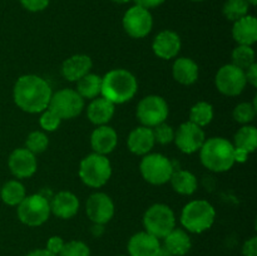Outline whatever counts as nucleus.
Returning <instances> with one entry per match:
<instances>
[{"label":"nucleus","instance_id":"obj_1","mask_svg":"<svg viewBox=\"0 0 257 256\" xmlns=\"http://www.w3.org/2000/svg\"><path fill=\"white\" fill-rule=\"evenodd\" d=\"M52 94L49 83L35 74L22 75L14 85L15 104L28 113H39L47 109Z\"/></svg>","mask_w":257,"mask_h":256},{"label":"nucleus","instance_id":"obj_2","mask_svg":"<svg viewBox=\"0 0 257 256\" xmlns=\"http://www.w3.org/2000/svg\"><path fill=\"white\" fill-rule=\"evenodd\" d=\"M138 83L135 75L125 69L109 70L102 78L100 94L113 104H122L135 97Z\"/></svg>","mask_w":257,"mask_h":256},{"label":"nucleus","instance_id":"obj_3","mask_svg":"<svg viewBox=\"0 0 257 256\" xmlns=\"http://www.w3.org/2000/svg\"><path fill=\"white\" fill-rule=\"evenodd\" d=\"M201 162L213 172H225L235 165V147L222 137L205 141L201 147Z\"/></svg>","mask_w":257,"mask_h":256},{"label":"nucleus","instance_id":"obj_4","mask_svg":"<svg viewBox=\"0 0 257 256\" xmlns=\"http://www.w3.org/2000/svg\"><path fill=\"white\" fill-rule=\"evenodd\" d=\"M216 218L213 206L205 200H195L188 202L181 213V223L187 231L202 233L211 228Z\"/></svg>","mask_w":257,"mask_h":256},{"label":"nucleus","instance_id":"obj_5","mask_svg":"<svg viewBox=\"0 0 257 256\" xmlns=\"http://www.w3.org/2000/svg\"><path fill=\"white\" fill-rule=\"evenodd\" d=\"M112 175V166L105 156L92 153L82 160L79 165V177L89 187H102Z\"/></svg>","mask_w":257,"mask_h":256},{"label":"nucleus","instance_id":"obj_6","mask_svg":"<svg viewBox=\"0 0 257 256\" xmlns=\"http://www.w3.org/2000/svg\"><path fill=\"white\" fill-rule=\"evenodd\" d=\"M50 203L45 196L40 193L25 196L18 205V217L24 225L37 227L49 218Z\"/></svg>","mask_w":257,"mask_h":256},{"label":"nucleus","instance_id":"obj_7","mask_svg":"<svg viewBox=\"0 0 257 256\" xmlns=\"http://www.w3.org/2000/svg\"><path fill=\"white\" fill-rule=\"evenodd\" d=\"M146 231L157 238H163L176 227V217L171 207L163 203L152 205L143 216Z\"/></svg>","mask_w":257,"mask_h":256},{"label":"nucleus","instance_id":"obj_8","mask_svg":"<svg viewBox=\"0 0 257 256\" xmlns=\"http://www.w3.org/2000/svg\"><path fill=\"white\" fill-rule=\"evenodd\" d=\"M140 168L143 178L152 185H163L168 182L173 173L172 162L161 153L145 155Z\"/></svg>","mask_w":257,"mask_h":256},{"label":"nucleus","instance_id":"obj_9","mask_svg":"<svg viewBox=\"0 0 257 256\" xmlns=\"http://www.w3.org/2000/svg\"><path fill=\"white\" fill-rule=\"evenodd\" d=\"M48 108L59 115L60 119H72L82 113L84 99L78 94L77 90L65 88L52 94Z\"/></svg>","mask_w":257,"mask_h":256},{"label":"nucleus","instance_id":"obj_10","mask_svg":"<svg viewBox=\"0 0 257 256\" xmlns=\"http://www.w3.org/2000/svg\"><path fill=\"white\" fill-rule=\"evenodd\" d=\"M168 104L160 95L145 97L137 107V118L146 127H156L168 117Z\"/></svg>","mask_w":257,"mask_h":256},{"label":"nucleus","instance_id":"obj_11","mask_svg":"<svg viewBox=\"0 0 257 256\" xmlns=\"http://www.w3.org/2000/svg\"><path fill=\"white\" fill-rule=\"evenodd\" d=\"M216 87L222 94L235 97L242 93L246 87L245 70L233 64H226L216 74Z\"/></svg>","mask_w":257,"mask_h":256},{"label":"nucleus","instance_id":"obj_12","mask_svg":"<svg viewBox=\"0 0 257 256\" xmlns=\"http://www.w3.org/2000/svg\"><path fill=\"white\" fill-rule=\"evenodd\" d=\"M153 19L150 10L146 8L135 7L130 8L123 17V28L125 33L132 38H145L152 30Z\"/></svg>","mask_w":257,"mask_h":256},{"label":"nucleus","instance_id":"obj_13","mask_svg":"<svg viewBox=\"0 0 257 256\" xmlns=\"http://www.w3.org/2000/svg\"><path fill=\"white\" fill-rule=\"evenodd\" d=\"M183 153H195L201 150L205 143V132L202 127L192 122H185L178 127L177 132H175V140H173Z\"/></svg>","mask_w":257,"mask_h":256},{"label":"nucleus","instance_id":"obj_14","mask_svg":"<svg viewBox=\"0 0 257 256\" xmlns=\"http://www.w3.org/2000/svg\"><path fill=\"white\" fill-rule=\"evenodd\" d=\"M85 211L90 221L98 225H104L114 216V203L105 193L95 192L87 200Z\"/></svg>","mask_w":257,"mask_h":256},{"label":"nucleus","instance_id":"obj_15","mask_svg":"<svg viewBox=\"0 0 257 256\" xmlns=\"http://www.w3.org/2000/svg\"><path fill=\"white\" fill-rule=\"evenodd\" d=\"M10 172L18 178L32 177L37 171V158L27 148H17L9 156Z\"/></svg>","mask_w":257,"mask_h":256},{"label":"nucleus","instance_id":"obj_16","mask_svg":"<svg viewBox=\"0 0 257 256\" xmlns=\"http://www.w3.org/2000/svg\"><path fill=\"white\" fill-rule=\"evenodd\" d=\"M155 54L161 59H172L181 50V38L172 30H163L156 35L152 43Z\"/></svg>","mask_w":257,"mask_h":256},{"label":"nucleus","instance_id":"obj_17","mask_svg":"<svg viewBox=\"0 0 257 256\" xmlns=\"http://www.w3.org/2000/svg\"><path fill=\"white\" fill-rule=\"evenodd\" d=\"M160 238L155 237L147 231L137 232L128 241V253L130 256H155L160 248Z\"/></svg>","mask_w":257,"mask_h":256},{"label":"nucleus","instance_id":"obj_18","mask_svg":"<svg viewBox=\"0 0 257 256\" xmlns=\"http://www.w3.org/2000/svg\"><path fill=\"white\" fill-rule=\"evenodd\" d=\"M128 148L132 153L138 156H145L151 152L155 146V136L151 127H137L128 136Z\"/></svg>","mask_w":257,"mask_h":256},{"label":"nucleus","instance_id":"obj_19","mask_svg":"<svg viewBox=\"0 0 257 256\" xmlns=\"http://www.w3.org/2000/svg\"><path fill=\"white\" fill-rule=\"evenodd\" d=\"M50 203V212L59 218H72L79 210V200L77 196L68 191H62L53 197Z\"/></svg>","mask_w":257,"mask_h":256},{"label":"nucleus","instance_id":"obj_20","mask_svg":"<svg viewBox=\"0 0 257 256\" xmlns=\"http://www.w3.org/2000/svg\"><path fill=\"white\" fill-rule=\"evenodd\" d=\"M118 142L117 132L109 125H99L93 131L90 136V145L95 153L99 155H108L115 148Z\"/></svg>","mask_w":257,"mask_h":256},{"label":"nucleus","instance_id":"obj_21","mask_svg":"<svg viewBox=\"0 0 257 256\" xmlns=\"http://www.w3.org/2000/svg\"><path fill=\"white\" fill-rule=\"evenodd\" d=\"M92 69V59L85 54H75L64 60L62 74L69 82H78Z\"/></svg>","mask_w":257,"mask_h":256},{"label":"nucleus","instance_id":"obj_22","mask_svg":"<svg viewBox=\"0 0 257 256\" xmlns=\"http://www.w3.org/2000/svg\"><path fill=\"white\" fill-rule=\"evenodd\" d=\"M232 37L238 45H252L257 40V20L252 15H245L233 22Z\"/></svg>","mask_w":257,"mask_h":256},{"label":"nucleus","instance_id":"obj_23","mask_svg":"<svg viewBox=\"0 0 257 256\" xmlns=\"http://www.w3.org/2000/svg\"><path fill=\"white\" fill-rule=\"evenodd\" d=\"M163 246L173 256H185L192 247V241L185 230L175 227L163 237Z\"/></svg>","mask_w":257,"mask_h":256},{"label":"nucleus","instance_id":"obj_24","mask_svg":"<svg viewBox=\"0 0 257 256\" xmlns=\"http://www.w3.org/2000/svg\"><path fill=\"white\" fill-rule=\"evenodd\" d=\"M114 114V104L105 98H94L87 108V115L92 123L104 125Z\"/></svg>","mask_w":257,"mask_h":256},{"label":"nucleus","instance_id":"obj_25","mask_svg":"<svg viewBox=\"0 0 257 256\" xmlns=\"http://www.w3.org/2000/svg\"><path fill=\"white\" fill-rule=\"evenodd\" d=\"M173 78L183 85H191L198 79V65L191 58H178L173 63Z\"/></svg>","mask_w":257,"mask_h":256},{"label":"nucleus","instance_id":"obj_26","mask_svg":"<svg viewBox=\"0 0 257 256\" xmlns=\"http://www.w3.org/2000/svg\"><path fill=\"white\" fill-rule=\"evenodd\" d=\"M170 181L172 183L173 190L180 195H192L197 190V178L190 171L180 170L177 172L173 171Z\"/></svg>","mask_w":257,"mask_h":256},{"label":"nucleus","instance_id":"obj_27","mask_svg":"<svg viewBox=\"0 0 257 256\" xmlns=\"http://www.w3.org/2000/svg\"><path fill=\"white\" fill-rule=\"evenodd\" d=\"M102 89V77L93 73H88L77 82V92L83 99H94L100 94Z\"/></svg>","mask_w":257,"mask_h":256},{"label":"nucleus","instance_id":"obj_28","mask_svg":"<svg viewBox=\"0 0 257 256\" xmlns=\"http://www.w3.org/2000/svg\"><path fill=\"white\" fill-rule=\"evenodd\" d=\"M235 150L243 151L248 153L256 150L257 147V130L253 125H243L236 132L235 143H233Z\"/></svg>","mask_w":257,"mask_h":256},{"label":"nucleus","instance_id":"obj_29","mask_svg":"<svg viewBox=\"0 0 257 256\" xmlns=\"http://www.w3.org/2000/svg\"><path fill=\"white\" fill-rule=\"evenodd\" d=\"M3 202L9 206H18L25 197V188L19 181H8L0 191Z\"/></svg>","mask_w":257,"mask_h":256},{"label":"nucleus","instance_id":"obj_30","mask_svg":"<svg viewBox=\"0 0 257 256\" xmlns=\"http://www.w3.org/2000/svg\"><path fill=\"white\" fill-rule=\"evenodd\" d=\"M213 108L207 102H197L190 112V122L195 123L198 127H205L212 120Z\"/></svg>","mask_w":257,"mask_h":256},{"label":"nucleus","instance_id":"obj_31","mask_svg":"<svg viewBox=\"0 0 257 256\" xmlns=\"http://www.w3.org/2000/svg\"><path fill=\"white\" fill-rule=\"evenodd\" d=\"M248 9H250V4L247 0H227L223 4L222 12L228 20L236 22L247 15Z\"/></svg>","mask_w":257,"mask_h":256},{"label":"nucleus","instance_id":"obj_32","mask_svg":"<svg viewBox=\"0 0 257 256\" xmlns=\"http://www.w3.org/2000/svg\"><path fill=\"white\" fill-rule=\"evenodd\" d=\"M255 63V52L250 45H238L232 52V64L246 70Z\"/></svg>","mask_w":257,"mask_h":256},{"label":"nucleus","instance_id":"obj_33","mask_svg":"<svg viewBox=\"0 0 257 256\" xmlns=\"http://www.w3.org/2000/svg\"><path fill=\"white\" fill-rule=\"evenodd\" d=\"M255 115H256V102L240 103V104L236 105V108L233 109V118H235L236 122L242 123V124H247V123L252 122Z\"/></svg>","mask_w":257,"mask_h":256},{"label":"nucleus","instance_id":"obj_34","mask_svg":"<svg viewBox=\"0 0 257 256\" xmlns=\"http://www.w3.org/2000/svg\"><path fill=\"white\" fill-rule=\"evenodd\" d=\"M48 145H49V140L47 135L39 131H34L27 138V150H29L34 155L44 152L48 148Z\"/></svg>","mask_w":257,"mask_h":256},{"label":"nucleus","instance_id":"obj_35","mask_svg":"<svg viewBox=\"0 0 257 256\" xmlns=\"http://www.w3.org/2000/svg\"><path fill=\"white\" fill-rule=\"evenodd\" d=\"M58 256H90V248L83 241L73 240L64 243Z\"/></svg>","mask_w":257,"mask_h":256},{"label":"nucleus","instance_id":"obj_36","mask_svg":"<svg viewBox=\"0 0 257 256\" xmlns=\"http://www.w3.org/2000/svg\"><path fill=\"white\" fill-rule=\"evenodd\" d=\"M60 117L58 114H55L52 109L47 108L45 110H43V114L40 115V127L43 128L47 132H53V131L58 130V127L60 125Z\"/></svg>","mask_w":257,"mask_h":256},{"label":"nucleus","instance_id":"obj_37","mask_svg":"<svg viewBox=\"0 0 257 256\" xmlns=\"http://www.w3.org/2000/svg\"><path fill=\"white\" fill-rule=\"evenodd\" d=\"M152 131L153 136H155V141L161 143V145H167V143H171L175 140V130L170 124H166L165 122L156 125L155 130Z\"/></svg>","mask_w":257,"mask_h":256},{"label":"nucleus","instance_id":"obj_38","mask_svg":"<svg viewBox=\"0 0 257 256\" xmlns=\"http://www.w3.org/2000/svg\"><path fill=\"white\" fill-rule=\"evenodd\" d=\"M23 8L33 13L42 12L49 5V0H20Z\"/></svg>","mask_w":257,"mask_h":256},{"label":"nucleus","instance_id":"obj_39","mask_svg":"<svg viewBox=\"0 0 257 256\" xmlns=\"http://www.w3.org/2000/svg\"><path fill=\"white\" fill-rule=\"evenodd\" d=\"M64 243H65L64 240H63L60 236H52V237L47 241V247L45 248H47L49 252L54 253L55 256H58L60 251H62Z\"/></svg>","mask_w":257,"mask_h":256},{"label":"nucleus","instance_id":"obj_40","mask_svg":"<svg viewBox=\"0 0 257 256\" xmlns=\"http://www.w3.org/2000/svg\"><path fill=\"white\" fill-rule=\"evenodd\" d=\"M242 253L243 256H257V237L248 238L242 246Z\"/></svg>","mask_w":257,"mask_h":256},{"label":"nucleus","instance_id":"obj_41","mask_svg":"<svg viewBox=\"0 0 257 256\" xmlns=\"http://www.w3.org/2000/svg\"><path fill=\"white\" fill-rule=\"evenodd\" d=\"M245 77H246V82L250 83L252 87H256L257 85V64L256 63L251 64L250 67L245 70Z\"/></svg>","mask_w":257,"mask_h":256},{"label":"nucleus","instance_id":"obj_42","mask_svg":"<svg viewBox=\"0 0 257 256\" xmlns=\"http://www.w3.org/2000/svg\"><path fill=\"white\" fill-rule=\"evenodd\" d=\"M136 5L138 7L146 8V9H151V8H157L165 3V0H135Z\"/></svg>","mask_w":257,"mask_h":256},{"label":"nucleus","instance_id":"obj_43","mask_svg":"<svg viewBox=\"0 0 257 256\" xmlns=\"http://www.w3.org/2000/svg\"><path fill=\"white\" fill-rule=\"evenodd\" d=\"M25 256H55L54 253L49 252L47 248H37V250L30 251L29 253H27Z\"/></svg>","mask_w":257,"mask_h":256},{"label":"nucleus","instance_id":"obj_44","mask_svg":"<svg viewBox=\"0 0 257 256\" xmlns=\"http://www.w3.org/2000/svg\"><path fill=\"white\" fill-rule=\"evenodd\" d=\"M155 256H173V255L170 252V251L167 250V248L165 247V246L161 245L160 248H158V251H157V252H156Z\"/></svg>","mask_w":257,"mask_h":256},{"label":"nucleus","instance_id":"obj_45","mask_svg":"<svg viewBox=\"0 0 257 256\" xmlns=\"http://www.w3.org/2000/svg\"><path fill=\"white\" fill-rule=\"evenodd\" d=\"M103 225H98V223H94V227H93V235L94 236H100L103 232Z\"/></svg>","mask_w":257,"mask_h":256},{"label":"nucleus","instance_id":"obj_46","mask_svg":"<svg viewBox=\"0 0 257 256\" xmlns=\"http://www.w3.org/2000/svg\"><path fill=\"white\" fill-rule=\"evenodd\" d=\"M112 2L117 3V4H125V3L131 2V0H112Z\"/></svg>","mask_w":257,"mask_h":256},{"label":"nucleus","instance_id":"obj_47","mask_svg":"<svg viewBox=\"0 0 257 256\" xmlns=\"http://www.w3.org/2000/svg\"><path fill=\"white\" fill-rule=\"evenodd\" d=\"M247 3L250 5H253V7H255V5L257 4V0H247Z\"/></svg>","mask_w":257,"mask_h":256},{"label":"nucleus","instance_id":"obj_48","mask_svg":"<svg viewBox=\"0 0 257 256\" xmlns=\"http://www.w3.org/2000/svg\"><path fill=\"white\" fill-rule=\"evenodd\" d=\"M192 2H202V0H192Z\"/></svg>","mask_w":257,"mask_h":256},{"label":"nucleus","instance_id":"obj_49","mask_svg":"<svg viewBox=\"0 0 257 256\" xmlns=\"http://www.w3.org/2000/svg\"><path fill=\"white\" fill-rule=\"evenodd\" d=\"M120 256H123V255H120Z\"/></svg>","mask_w":257,"mask_h":256}]
</instances>
